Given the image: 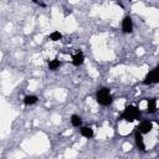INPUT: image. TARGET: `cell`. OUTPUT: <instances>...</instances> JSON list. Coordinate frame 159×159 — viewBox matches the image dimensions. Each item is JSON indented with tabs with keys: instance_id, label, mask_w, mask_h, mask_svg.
Returning <instances> with one entry per match:
<instances>
[{
	"instance_id": "1",
	"label": "cell",
	"mask_w": 159,
	"mask_h": 159,
	"mask_svg": "<svg viewBox=\"0 0 159 159\" xmlns=\"http://www.w3.org/2000/svg\"><path fill=\"white\" fill-rule=\"evenodd\" d=\"M97 102L100 104H102V106H108V104L112 103V94H111L108 88L103 87V88L98 90V92H97Z\"/></svg>"
},
{
	"instance_id": "2",
	"label": "cell",
	"mask_w": 159,
	"mask_h": 159,
	"mask_svg": "<svg viewBox=\"0 0 159 159\" xmlns=\"http://www.w3.org/2000/svg\"><path fill=\"white\" fill-rule=\"evenodd\" d=\"M122 117L126 121H128V122H133L134 119L141 117V112H139V110L137 107H134V106H128V107L124 110Z\"/></svg>"
},
{
	"instance_id": "3",
	"label": "cell",
	"mask_w": 159,
	"mask_h": 159,
	"mask_svg": "<svg viewBox=\"0 0 159 159\" xmlns=\"http://www.w3.org/2000/svg\"><path fill=\"white\" fill-rule=\"evenodd\" d=\"M159 82V65L153 70L151 71L147 75L145 80H144V83L145 84H151V83H158Z\"/></svg>"
},
{
	"instance_id": "4",
	"label": "cell",
	"mask_w": 159,
	"mask_h": 159,
	"mask_svg": "<svg viewBox=\"0 0 159 159\" xmlns=\"http://www.w3.org/2000/svg\"><path fill=\"white\" fill-rule=\"evenodd\" d=\"M122 29L124 33H132V29H133V25H132V19L129 16H126L123 19V23H122Z\"/></svg>"
},
{
	"instance_id": "5",
	"label": "cell",
	"mask_w": 159,
	"mask_h": 159,
	"mask_svg": "<svg viewBox=\"0 0 159 159\" xmlns=\"http://www.w3.org/2000/svg\"><path fill=\"white\" fill-rule=\"evenodd\" d=\"M152 128H153V124H152L149 121H144V122L139 126V128H137V129H139L141 133L145 134V133H149Z\"/></svg>"
},
{
	"instance_id": "6",
	"label": "cell",
	"mask_w": 159,
	"mask_h": 159,
	"mask_svg": "<svg viewBox=\"0 0 159 159\" xmlns=\"http://www.w3.org/2000/svg\"><path fill=\"white\" fill-rule=\"evenodd\" d=\"M135 143H137V147L139 148L141 151H145V145H144V142H143V137H142V134L137 131L135 132Z\"/></svg>"
},
{
	"instance_id": "7",
	"label": "cell",
	"mask_w": 159,
	"mask_h": 159,
	"mask_svg": "<svg viewBox=\"0 0 159 159\" xmlns=\"http://www.w3.org/2000/svg\"><path fill=\"white\" fill-rule=\"evenodd\" d=\"M83 60H84V57H83V54L81 51H78L77 54L73 56V59H72V62H73V65L75 66H80V65H82L83 63Z\"/></svg>"
},
{
	"instance_id": "8",
	"label": "cell",
	"mask_w": 159,
	"mask_h": 159,
	"mask_svg": "<svg viewBox=\"0 0 159 159\" xmlns=\"http://www.w3.org/2000/svg\"><path fill=\"white\" fill-rule=\"evenodd\" d=\"M157 110V101L154 98L148 100V112L149 113H154Z\"/></svg>"
},
{
	"instance_id": "9",
	"label": "cell",
	"mask_w": 159,
	"mask_h": 159,
	"mask_svg": "<svg viewBox=\"0 0 159 159\" xmlns=\"http://www.w3.org/2000/svg\"><path fill=\"white\" fill-rule=\"evenodd\" d=\"M81 134L83 137H86V138H91L93 135V131L90 128V127H83V128H81Z\"/></svg>"
},
{
	"instance_id": "10",
	"label": "cell",
	"mask_w": 159,
	"mask_h": 159,
	"mask_svg": "<svg viewBox=\"0 0 159 159\" xmlns=\"http://www.w3.org/2000/svg\"><path fill=\"white\" fill-rule=\"evenodd\" d=\"M71 122H72V126H75V127H78L80 124H81V118L78 117L77 114H73L72 117H71Z\"/></svg>"
},
{
	"instance_id": "11",
	"label": "cell",
	"mask_w": 159,
	"mask_h": 159,
	"mask_svg": "<svg viewBox=\"0 0 159 159\" xmlns=\"http://www.w3.org/2000/svg\"><path fill=\"white\" fill-rule=\"evenodd\" d=\"M36 101H37V97L36 96H26L25 100H24L25 104H34Z\"/></svg>"
},
{
	"instance_id": "12",
	"label": "cell",
	"mask_w": 159,
	"mask_h": 159,
	"mask_svg": "<svg viewBox=\"0 0 159 159\" xmlns=\"http://www.w3.org/2000/svg\"><path fill=\"white\" fill-rule=\"evenodd\" d=\"M60 61L59 60H52V61H50L49 62V67H50V70H56L57 67H60Z\"/></svg>"
},
{
	"instance_id": "13",
	"label": "cell",
	"mask_w": 159,
	"mask_h": 159,
	"mask_svg": "<svg viewBox=\"0 0 159 159\" xmlns=\"http://www.w3.org/2000/svg\"><path fill=\"white\" fill-rule=\"evenodd\" d=\"M62 37V35L59 33V31H54L51 35H50V39L52 40V41H57V40H60Z\"/></svg>"
}]
</instances>
